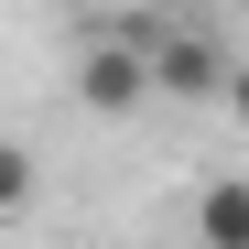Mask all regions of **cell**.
<instances>
[{
	"label": "cell",
	"instance_id": "cell-1",
	"mask_svg": "<svg viewBox=\"0 0 249 249\" xmlns=\"http://www.w3.org/2000/svg\"><path fill=\"white\" fill-rule=\"evenodd\" d=\"M76 98H87L98 119H119V108L162 98V76H152V44H141V33H130V44H87V65H76Z\"/></svg>",
	"mask_w": 249,
	"mask_h": 249
},
{
	"label": "cell",
	"instance_id": "cell-2",
	"mask_svg": "<svg viewBox=\"0 0 249 249\" xmlns=\"http://www.w3.org/2000/svg\"><path fill=\"white\" fill-rule=\"evenodd\" d=\"M141 44H152L162 98H217V87H238V65H228L217 33H141Z\"/></svg>",
	"mask_w": 249,
	"mask_h": 249
},
{
	"label": "cell",
	"instance_id": "cell-3",
	"mask_svg": "<svg viewBox=\"0 0 249 249\" xmlns=\"http://www.w3.org/2000/svg\"><path fill=\"white\" fill-rule=\"evenodd\" d=\"M184 238H217V249H249V174H217L195 195V217H184Z\"/></svg>",
	"mask_w": 249,
	"mask_h": 249
},
{
	"label": "cell",
	"instance_id": "cell-4",
	"mask_svg": "<svg viewBox=\"0 0 249 249\" xmlns=\"http://www.w3.org/2000/svg\"><path fill=\"white\" fill-rule=\"evenodd\" d=\"M0 206H11V217L33 206V152H0Z\"/></svg>",
	"mask_w": 249,
	"mask_h": 249
},
{
	"label": "cell",
	"instance_id": "cell-5",
	"mask_svg": "<svg viewBox=\"0 0 249 249\" xmlns=\"http://www.w3.org/2000/svg\"><path fill=\"white\" fill-rule=\"evenodd\" d=\"M228 98H238V119H249V65H238V87H228Z\"/></svg>",
	"mask_w": 249,
	"mask_h": 249
},
{
	"label": "cell",
	"instance_id": "cell-6",
	"mask_svg": "<svg viewBox=\"0 0 249 249\" xmlns=\"http://www.w3.org/2000/svg\"><path fill=\"white\" fill-rule=\"evenodd\" d=\"M184 249H217V238H184Z\"/></svg>",
	"mask_w": 249,
	"mask_h": 249
}]
</instances>
